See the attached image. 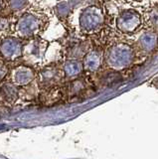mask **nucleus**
<instances>
[{
  "mask_svg": "<svg viewBox=\"0 0 158 159\" xmlns=\"http://www.w3.org/2000/svg\"><path fill=\"white\" fill-rule=\"evenodd\" d=\"M121 76L120 73H117L116 71H111L106 73L105 76L102 78V82L106 84V86H111V84H117L121 81Z\"/></svg>",
  "mask_w": 158,
  "mask_h": 159,
  "instance_id": "423d86ee",
  "label": "nucleus"
},
{
  "mask_svg": "<svg viewBox=\"0 0 158 159\" xmlns=\"http://www.w3.org/2000/svg\"><path fill=\"white\" fill-rule=\"evenodd\" d=\"M82 70V66L78 62H73L70 65H68L67 67V73H69L71 76H75V75H78L81 72Z\"/></svg>",
  "mask_w": 158,
  "mask_h": 159,
  "instance_id": "6e6552de",
  "label": "nucleus"
},
{
  "mask_svg": "<svg viewBox=\"0 0 158 159\" xmlns=\"http://www.w3.org/2000/svg\"><path fill=\"white\" fill-rule=\"evenodd\" d=\"M102 65V54L97 51L90 52L85 59V67L88 71L95 72L100 69Z\"/></svg>",
  "mask_w": 158,
  "mask_h": 159,
  "instance_id": "39448f33",
  "label": "nucleus"
},
{
  "mask_svg": "<svg viewBox=\"0 0 158 159\" xmlns=\"http://www.w3.org/2000/svg\"><path fill=\"white\" fill-rule=\"evenodd\" d=\"M137 48L143 53H150L158 45V35L154 31H144L136 41Z\"/></svg>",
  "mask_w": 158,
  "mask_h": 159,
  "instance_id": "20e7f679",
  "label": "nucleus"
},
{
  "mask_svg": "<svg viewBox=\"0 0 158 159\" xmlns=\"http://www.w3.org/2000/svg\"><path fill=\"white\" fill-rule=\"evenodd\" d=\"M102 23L103 14L98 7L91 6L84 11L81 18L83 29L87 30V31H96L102 27Z\"/></svg>",
  "mask_w": 158,
  "mask_h": 159,
  "instance_id": "7ed1b4c3",
  "label": "nucleus"
},
{
  "mask_svg": "<svg viewBox=\"0 0 158 159\" xmlns=\"http://www.w3.org/2000/svg\"><path fill=\"white\" fill-rule=\"evenodd\" d=\"M115 24L120 32L125 34L133 33L141 25L140 14L133 9H125L118 14Z\"/></svg>",
  "mask_w": 158,
  "mask_h": 159,
  "instance_id": "f03ea898",
  "label": "nucleus"
},
{
  "mask_svg": "<svg viewBox=\"0 0 158 159\" xmlns=\"http://www.w3.org/2000/svg\"><path fill=\"white\" fill-rule=\"evenodd\" d=\"M133 49L129 45L118 43L107 49L105 60L108 67L118 71L129 66L133 61Z\"/></svg>",
  "mask_w": 158,
  "mask_h": 159,
  "instance_id": "f257e3e1",
  "label": "nucleus"
},
{
  "mask_svg": "<svg viewBox=\"0 0 158 159\" xmlns=\"http://www.w3.org/2000/svg\"><path fill=\"white\" fill-rule=\"evenodd\" d=\"M158 84V78H157V79H155V84Z\"/></svg>",
  "mask_w": 158,
  "mask_h": 159,
  "instance_id": "1a4fd4ad",
  "label": "nucleus"
},
{
  "mask_svg": "<svg viewBox=\"0 0 158 159\" xmlns=\"http://www.w3.org/2000/svg\"><path fill=\"white\" fill-rule=\"evenodd\" d=\"M148 20H149V23L151 24V26L158 31V8L152 9L149 12Z\"/></svg>",
  "mask_w": 158,
  "mask_h": 159,
  "instance_id": "0eeeda50",
  "label": "nucleus"
}]
</instances>
